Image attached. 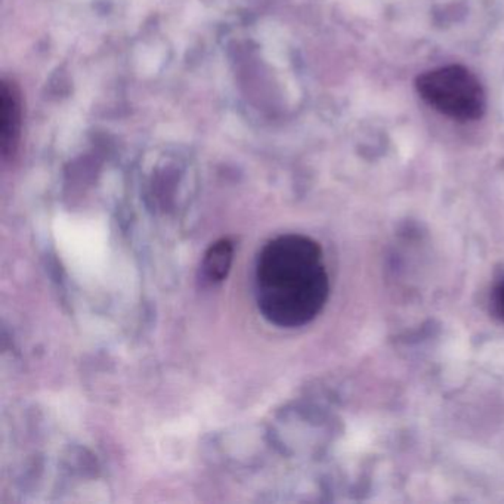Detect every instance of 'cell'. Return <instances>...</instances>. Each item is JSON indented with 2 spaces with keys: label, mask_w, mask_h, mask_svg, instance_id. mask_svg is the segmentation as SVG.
<instances>
[{
  "label": "cell",
  "mask_w": 504,
  "mask_h": 504,
  "mask_svg": "<svg viewBox=\"0 0 504 504\" xmlns=\"http://www.w3.org/2000/svg\"><path fill=\"white\" fill-rule=\"evenodd\" d=\"M415 89L434 110L457 122L480 120L487 108L480 79L463 65H445L420 74Z\"/></svg>",
  "instance_id": "obj_2"
},
{
  "label": "cell",
  "mask_w": 504,
  "mask_h": 504,
  "mask_svg": "<svg viewBox=\"0 0 504 504\" xmlns=\"http://www.w3.org/2000/svg\"><path fill=\"white\" fill-rule=\"evenodd\" d=\"M255 290L260 313L271 324L297 329L313 322L330 294L322 246L302 234H285L265 244L257 257Z\"/></svg>",
  "instance_id": "obj_1"
},
{
  "label": "cell",
  "mask_w": 504,
  "mask_h": 504,
  "mask_svg": "<svg viewBox=\"0 0 504 504\" xmlns=\"http://www.w3.org/2000/svg\"><path fill=\"white\" fill-rule=\"evenodd\" d=\"M21 130L20 92L14 83L4 81L0 95V143L5 159L15 154Z\"/></svg>",
  "instance_id": "obj_3"
},
{
  "label": "cell",
  "mask_w": 504,
  "mask_h": 504,
  "mask_svg": "<svg viewBox=\"0 0 504 504\" xmlns=\"http://www.w3.org/2000/svg\"><path fill=\"white\" fill-rule=\"evenodd\" d=\"M492 311L504 322V274L496 281L491 292Z\"/></svg>",
  "instance_id": "obj_5"
},
{
  "label": "cell",
  "mask_w": 504,
  "mask_h": 504,
  "mask_svg": "<svg viewBox=\"0 0 504 504\" xmlns=\"http://www.w3.org/2000/svg\"><path fill=\"white\" fill-rule=\"evenodd\" d=\"M234 253L236 247L229 238H220L211 244L201 262V276L208 285H220L227 280L234 262Z\"/></svg>",
  "instance_id": "obj_4"
}]
</instances>
